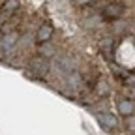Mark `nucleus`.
<instances>
[{
	"label": "nucleus",
	"instance_id": "10",
	"mask_svg": "<svg viewBox=\"0 0 135 135\" xmlns=\"http://www.w3.org/2000/svg\"><path fill=\"white\" fill-rule=\"evenodd\" d=\"M126 126H128L129 129H133V131H135V114L128 116V120H126Z\"/></svg>",
	"mask_w": 135,
	"mask_h": 135
},
{
	"label": "nucleus",
	"instance_id": "9",
	"mask_svg": "<svg viewBox=\"0 0 135 135\" xmlns=\"http://www.w3.org/2000/svg\"><path fill=\"white\" fill-rule=\"evenodd\" d=\"M98 92H99V94H107V92H109V86L105 84V81H99V84H98Z\"/></svg>",
	"mask_w": 135,
	"mask_h": 135
},
{
	"label": "nucleus",
	"instance_id": "1",
	"mask_svg": "<svg viewBox=\"0 0 135 135\" xmlns=\"http://www.w3.org/2000/svg\"><path fill=\"white\" fill-rule=\"evenodd\" d=\"M28 71L34 77H45L49 71V60L45 56H34L28 64Z\"/></svg>",
	"mask_w": 135,
	"mask_h": 135
},
{
	"label": "nucleus",
	"instance_id": "2",
	"mask_svg": "<svg viewBox=\"0 0 135 135\" xmlns=\"http://www.w3.org/2000/svg\"><path fill=\"white\" fill-rule=\"evenodd\" d=\"M53 34H55V30H53L51 25H41L36 32V40H38V43H47L53 38Z\"/></svg>",
	"mask_w": 135,
	"mask_h": 135
},
{
	"label": "nucleus",
	"instance_id": "5",
	"mask_svg": "<svg viewBox=\"0 0 135 135\" xmlns=\"http://www.w3.org/2000/svg\"><path fill=\"white\" fill-rule=\"evenodd\" d=\"M98 120H99V124L103 126L105 129H113V128H116V116L114 114H111V113H103V114H99L98 116Z\"/></svg>",
	"mask_w": 135,
	"mask_h": 135
},
{
	"label": "nucleus",
	"instance_id": "6",
	"mask_svg": "<svg viewBox=\"0 0 135 135\" xmlns=\"http://www.w3.org/2000/svg\"><path fill=\"white\" fill-rule=\"evenodd\" d=\"M118 113L124 114V116H131V114H135V101H131V99H124V101H120V103H118Z\"/></svg>",
	"mask_w": 135,
	"mask_h": 135
},
{
	"label": "nucleus",
	"instance_id": "11",
	"mask_svg": "<svg viewBox=\"0 0 135 135\" xmlns=\"http://www.w3.org/2000/svg\"><path fill=\"white\" fill-rule=\"evenodd\" d=\"M77 4H86V2H90V0H75Z\"/></svg>",
	"mask_w": 135,
	"mask_h": 135
},
{
	"label": "nucleus",
	"instance_id": "4",
	"mask_svg": "<svg viewBox=\"0 0 135 135\" xmlns=\"http://www.w3.org/2000/svg\"><path fill=\"white\" fill-rule=\"evenodd\" d=\"M17 34L15 32H9V34H6V36L2 38V43H0V47H2V51L4 53H8V51H11L15 45H17Z\"/></svg>",
	"mask_w": 135,
	"mask_h": 135
},
{
	"label": "nucleus",
	"instance_id": "8",
	"mask_svg": "<svg viewBox=\"0 0 135 135\" xmlns=\"http://www.w3.org/2000/svg\"><path fill=\"white\" fill-rule=\"evenodd\" d=\"M98 21H101V19H99V15L88 17V19L84 21V26H86V28H96V26H98Z\"/></svg>",
	"mask_w": 135,
	"mask_h": 135
},
{
	"label": "nucleus",
	"instance_id": "3",
	"mask_svg": "<svg viewBox=\"0 0 135 135\" xmlns=\"http://www.w3.org/2000/svg\"><path fill=\"white\" fill-rule=\"evenodd\" d=\"M122 13H124V8L120 4H109L103 9V17H107V19H118Z\"/></svg>",
	"mask_w": 135,
	"mask_h": 135
},
{
	"label": "nucleus",
	"instance_id": "7",
	"mask_svg": "<svg viewBox=\"0 0 135 135\" xmlns=\"http://www.w3.org/2000/svg\"><path fill=\"white\" fill-rule=\"evenodd\" d=\"M17 8H19V0H8V2L4 4V11L6 13H13Z\"/></svg>",
	"mask_w": 135,
	"mask_h": 135
}]
</instances>
